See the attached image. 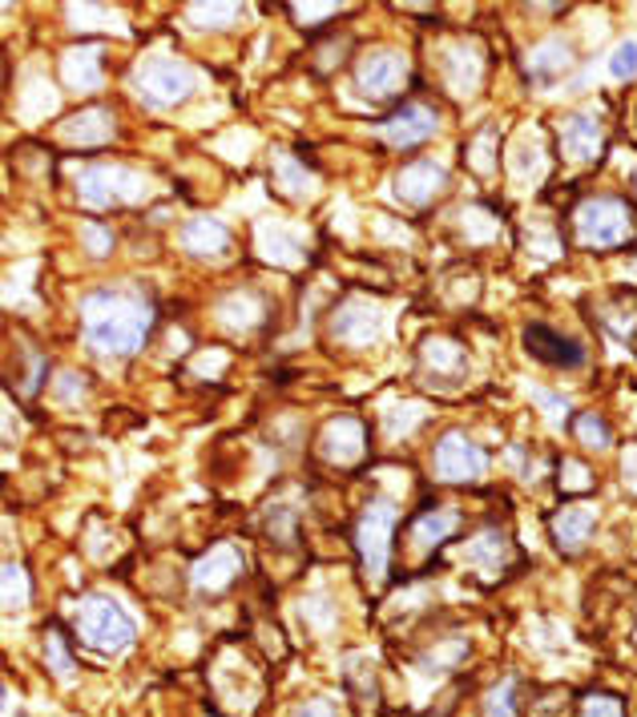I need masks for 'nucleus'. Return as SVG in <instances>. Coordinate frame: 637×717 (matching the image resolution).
<instances>
[{
	"label": "nucleus",
	"mask_w": 637,
	"mask_h": 717,
	"mask_svg": "<svg viewBox=\"0 0 637 717\" xmlns=\"http://www.w3.org/2000/svg\"><path fill=\"white\" fill-rule=\"evenodd\" d=\"M81 327L93 351L125 359L146 342L154 327V307L125 290H90L81 298Z\"/></svg>",
	"instance_id": "1"
},
{
	"label": "nucleus",
	"mask_w": 637,
	"mask_h": 717,
	"mask_svg": "<svg viewBox=\"0 0 637 717\" xmlns=\"http://www.w3.org/2000/svg\"><path fill=\"white\" fill-rule=\"evenodd\" d=\"M78 637L97 653H122L134 645V617L110 596H85L78 605Z\"/></svg>",
	"instance_id": "2"
},
{
	"label": "nucleus",
	"mask_w": 637,
	"mask_h": 717,
	"mask_svg": "<svg viewBox=\"0 0 637 717\" xmlns=\"http://www.w3.org/2000/svg\"><path fill=\"white\" fill-rule=\"evenodd\" d=\"M194 85H198L194 69L186 61H178V57H162V53L146 57L134 73L137 98L146 101V105H154V110H169V105L186 101L194 93Z\"/></svg>",
	"instance_id": "3"
},
{
	"label": "nucleus",
	"mask_w": 637,
	"mask_h": 717,
	"mask_svg": "<svg viewBox=\"0 0 637 717\" xmlns=\"http://www.w3.org/2000/svg\"><path fill=\"white\" fill-rule=\"evenodd\" d=\"M573 226H577V243L582 246L609 250V246H621L629 238V231H634V214H629V206L621 198L602 194V198H589V202L577 206Z\"/></svg>",
	"instance_id": "4"
},
{
	"label": "nucleus",
	"mask_w": 637,
	"mask_h": 717,
	"mask_svg": "<svg viewBox=\"0 0 637 717\" xmlns=\"http://www.w3.org/2000/svg\"><path fill=\"white\" fill-rule=\"evenodd\" d=\"M400 512H395L392 500H371L363 508V516L356 524V549H359V561L368 569L371 581H383L388 576V556H392V529Z\"/></svg>",
	"instance_id": "5"
},
{
	"label": "nucleus",
	"mask_w": 637,
	"mask_h": 717,
	"mask_svg": "<svg viewBox=\"0 0 637 717\" xmlns=\"http://www.w3.org/2000/svg\"><path fill=\"white\" fill-rule=\"evenodd\" d=\"M146 190V182L125 166H93L78 177V194L85 206L93 211H105V206H122V202H134L137 194Z\"/></svg>",
	"instance_id": "6"
},
{
	"label": "nucleus",
	"mask_w": 637,
	"mask_h": 717,
	"mask_svg": "<svg viewBox=\"0 0 637 717\" xmlns=\"http://www.w3.org/2000/svg\"><path fill=\"white\" fill-rule=\"evenodd\" d=\"M484 468H489V455H484L481 443H472L469 436H444L436 443V475L448 480V484H472V480H481Z\"/></svg>",
	"instance_id": "7"
},
{
	"label": "nucleus",
	"mask_w": 637,
	"mask_h": 717,
	"mask_svg": "<svg viewBox=\"0 0 637 717\" xmlns=\"http://www.w3.org/2000/svg\"><path fill=\"white\" fill-rule=\"evenodd\" d=\"M403 78H408V65H403V57L392 53V49H376V53H368L363 61H359L356 69V85L363 98L371 101H388L400 93Z\"/></svg>",
	"instance_id": "8"
},
{
	"label": "nucleus",
	"mask_w": 637,
	"mask_h": 717,
	"mask_svg": "<svg viewBox=\"0 0 637 717\" xmlns=\"http://www.w3.org/2000/svg\"><path fill=\"white\" fill-rule=\"evenodd\" d=\"M436 130H440L436 110H428L424 101H408L392 117H383V125L376 133L388 145H395V150H412V145H424Z\"/></svg>",
	"instance_id": "9"
},
{
	"label": "nucleus",
	"mask_w": 637,
	"mask_h": 717,
	"mask_svg": "<svg viewBox=\"0 0 637 717\" xmlns=\"http://www.w3.org/2000/svg\"><path fill=\"white\" fill-rule=\"evenodd\" d=\"M525 351L533 355L537 363H548V367H582L585 363L582 342L565 339V335L553 331V327H545V322L525 327Z\"/></svg>",
	"instance_id": "10"
},
{
	"label": "nucleus",
	"mask_w": 637,
	"mask_h": 717,
	"mask_svg": "<svg viewBox=\"0 0 637 717\" xmlns=\"http://www.w3.org/2000/svg\"><path fill=\"white\" fill-rule=\"evenodd\" d=\"M444 186H448V174H444V166H436V162H408V166L400 170V177H395V194H400L408 206H428Z\"/></svg>",
	"instance_id": "11"
},
{
	"label": "nucleus",
	"mask_w": 637,
	"mask_h": 717,
	"mask_svg": "<svg viewBox=\"0 0 637 717\" xmlns=\"http://www.w3.org/2000/svg\"><path fill=\"white\" fill-rule=\"evenodd\" d=\"M331 335L347 347H371L380 339V310L368 307V303H347L331 319Z\"/></svg>",
	"instance_id": "12"
},
{
	"label": "nucleus",
	"mask_w": 637,
	"mask_h": 717,
	"mask_svg": "<svg viewBox=\"0 0 637 717\" xmlns=\"http://www.w3.org/2000/svg\"><path fill=\"white\" fill-rule=\"evenodd\" d=\"M319 448H323V455L331 460V464H356V460H363V452H368L363 423L351 420V416H339V420L327 423Z\"/></svg>",
	"instance_id": "13"
},
{
	"label": "nucleus",
	"mask_w": 637,
	"mask_h": 717,
	"mask_svg": "<svg viewBox=\"0 0 637 717\" xmlns=\"http://www.w3.org/2000/svg\"><path fill=\"white\" fill-rule=\"evenodd\" d=\"M593 529H597V508L589 504H565L548 520V532L557 536L561 552H582L585 541L593 536Z\"/></svg>",
	"instance_id": "14"
},
{
	"label": "nucleus",
	"mask_w": 637,
	"mask_h": 717,
	"mask_svg": "<svg viewBox=\"0 0 637 717\" xmlns=\"http://www.w3.org/2000/svg\"><path fill=\"white\" fill-rule=\"evenodd\" d=\"M238 573H243V556H238L230 544H218V549H210L198 561V569H194V585H198L202 593H223V588L235 585Z\"/></svg>",
	"instance_id": "15"
},
{
	"label": "nucleus",
	"mask_w": 637,
	"mask_h": 717,
	"mask_svg": "<svg viewBox=\"0 0 637 717\" xmlns=\"http://www.w3.org/2000/svg\"><path fill=\"white\" fill-rule=\"evenodd\" d=\"M602 145H605L602 122H593L589 113L565 117V125H561V150H565L569 162H593V157L602 154Z\"/></svg>",
	"instance_id": "16"
},
{
	"label": "nucleus",
	"mask_w": 637,
	"mask_h": 717,
	"mask_svg": "<svg viewBox=\"0 0 637 717\" xmlns=\"http://www.w3.org/2000/svg\"><path fill=\"white\" fill-rule=\"evenodd\" d=\"M525 69H528V78H533V81H541V85H553V81L565 78V73L573 69L569 41H565V37H548V41L533 44V49H528V57H525Z\"/></svg>",
	"instance_id": "17"
},
{
	"label": "nucleus",
	"mask_w": 637,
	"mask_h": 717,
	"mask_svg": "<svg viewBox=\"0 0 637 717\" xmlns=\"http://www.w3.org/2000/svg\"><path fill=\"white\" fill-rule=\"evenodd\" d=\"M113 133H117V122L110 110H81L78 117L61 125V137L69 145H105L113 142Z\"/></svg>",
	"instance_id": "18"
},
{
	"label": "nucleus",
	"mask_w": 637,
	"mask_h": 717,
	"mask_svg": "<svg viewBox=\"0 0 637 717\" xmlns=\"http://www.w3.org/2000/svg\"><path fill=\"white\" fill-rule=\"evenodd\" d=\"M182 246L191 254H202V258H210V254H226L230 246V231H226L218 218H191L182 226Z\"/></svg>",
	"instance_id": "19"
},
{
	"label": "nucleus",
	"mask_w": 637,
	"mask_h": 717,
	"mask_svg": "<svg viewBox=\"0 0 637 717\" xmlns=\"http://www.w3.org/2000/svg\"><path fill=\"white\" fill-rule=\"evenodd\" d=\"M460 556L469 564H481V569H489V573L496 576V569L508 564V541H504L501 529H489V532H481V536H472V541L460 549Z\"/></svg>",
	"instance_id": "20"
},
{
	"label": "nucleus",
	"mask_w": 637,
	"mask_h": 717,
	"mask_svg": "<svg viewBox=\"0 0 637 717\" xmlns=\"http://www.w3.org/2000/svg\"><path fill=\"white\" fill-rule=\"evenodd\" d=\"M456 532V512H428L412 524V544L420 552H432Z\"/></svg>",
	"instance_id": "21"
},
{
	"label": "nucleus",
	"mask_w": 637,
	"mask_h": 717,
	"mask_svg": "<svg viewBox=\"0 0 637 717\" xmlns=\"http://www.w3.org/2000/svg\"><path fill=\"white\" fill-rule=\"evenodd\" d=\"M101 53L97 49H73V53L65 57V78L73 89H97L101 85Z\"/></svg>",
	"instance_id": "22"
},
{
	"label": "nucleus",
	"mask_w": 637,
	"mask_h": 717,
	"mask_svg": "<svg viewBox=\"0 0 637 717\" xmlns=\"http://www.w3.org/2000/svg\"><path fill=\"white\" fill-rule=\"evenodd\" d=\"M448 65H456V69H448V81H452L456 93H472V89H476V81H481V57L472 53V49H452V53H448Z\"/></svg>",
	"instance_id": "23"
},
{
	"label": "nucleus",
	"mask_w": 637,
	"mask_h": 717,
	"mask_svg": "<svg viewBox=\"0 0 637 717\" xmlns=\"http://www.w3.org/2000/svg\"><path fill=\"white\" fill-rule=\"evenodd\" d=\"M573 431H577V440L585 443V448H597V452H605L609 448V423L597 416V411H585V416H577V423H573Z\"/></svg>",
	"instance_id": "24"
},
{
	"label": "nucleus",
	"mask_w": 637,
	"mask_h": 717,
	"mask_svg": "<svg viewBox=\"0 0 637 717\" xmlns=\"http://www.w3.org/2000/svg\"><path fill=\"white\" fill-rule=\"evenodd\" d=\"M424 363L436 367V371H460V367H464V355H460L452 342L432 339V342H424Z\"/></svg>",
	"instance_id": "25"
},
{
	"label": "nucleus",
	"mask_w": 637,
	"mask_h": 717,
	"mask_svg": "<svg viewBox=\"0 0 637 717\" xmlns=\"http://www.w3.org/2000/svg\"><path fill=\"white\" fill-rule=\"evenodd\" d=\"M484 717H516V682H501L484 701Z\"/></svg>",
	"instance_id": "26"
},
{
	"label": "nucleus",
	"mask_w": 637,
	"mask_h": 717,
	"mask_svg": "<svg viewBox=\"0 0 637 717\" xmlns=\"http://www.w3.org/2000/svg\"><path fill=\"white\" fill-rule=\"evenodd\" d=\"M29 601V576L21 564H4V605L21 608Z\"/></svg>",
	"instance_id": "27"
},
{
	"label": "nucleus",
	"mask_w": 637,
	"mask_h": 717,
	"mask_svg": "<svg viewBox=\"0 0 637 717\" xmlns=\"http://www.w3.org/2000/svg\"><path fill=\"white\" fill-rule=\"evenodd\" d=\"M275 170H279V174L287 177V182H282V186L291 190L295 198H299V194H311V174H307V170H299V166H295V162H291V157H287V154H279V157H275Z\"/></svg>",
	"instance_id": "28"
},
{
	"label": "nucleus",
	"mask_w": 637,
	"mask_h": 717,
	"mask_svg": "<svg viewBox=\"0 0 637 717\" xmlns=\"http://www.w3.org/2000/svg\"><path fill=\"white\" fill-rule=\"evenodd\" d=\"M45 657H49V665H53L56 677H73V657H69L65 641H61L56 629H49V637H45Z\"/></svg>",
	"instance_id": "29"
},
{
	"label": "nucleus",
	"mask_w": 637,
	"mask_h": 717,
	"mask_svg": "<svg viewBox=\"0 0 637 717\" xmlns=\"http://www.w3.org/2000/svg\"><path fill=\"white\" fill-rule=\"evenodd\" d=\"M582 717H626V706L609 694H589L582 706Z\"/></svg>",
	"instance_id": "30"
},
{
	"label": "nucleus",
	"mask_w": 637,
	"mask_h": 717,
	"mask_svg": "<svg viewBox=\"0 0 637 717\" xmlns=\"http://www.w3.org/2000/svg\"><path fill=\"white\" fill-rule=\"evenodd\" d=\"M191 17H194V24H214V29H223V17H238V9L235 4H191Z\"/></svg>",
	"instance_id": "31"
},
{
	"label": "nucleus",
	"mask_w": 637,
	"mask_h": 717,
	"mask_svg": "<svg viewBox=\"0 0 637 717\" xmlns=\"http://www.w3.org/2000/svg\"><path fill=\"white\" fill-rule=\"evenodd\" d=\"M609 73L614 78H634L637 73V41H626V44H617V53L609 57Z\"/></svg>",
	"instance_id": "32"
},
{
	"label": "nucleus",
	"mask_w": 637,
	"mask_h": 717,
	"mask_svg": "<svg viewBox=\"0 0 637 717\" xmlns=\"http://www.w3.org/2000/svg\"><path fill=\"white\" fill-rule=\"evenodd\" d=\"M561 488H577V492H585V488H593V475L585 472V464H565L561 468Z\"/></svg>",
	"instance_id": "33"
},
{
	"label": "nucleus",
	"mask_w": 637,
	"mask_h": 717,
	"mask_svg": "<svg viewBox=\"0 0 637 717\" xmlns=\"http://www.w3.org/2000/svg\"><path fill=\"white\" fill-rule=\"evenodd\" d=\"M81 238L90 243L93 254H110V246H113V234L101 231V226H93V222H85V226H81Z\"/></svg>",
	"instance_id": "34"
},
{
	"label": "nucleus",
	"mask_w": 637,
	"mask_h": 717,
	"mask_svg": "<svg viewBox=\"0 0 637 717\" xmlns=\"http://www.w3.org/2000/svg\"><path fill=\"white\" fill-rule=\"evenodd\" d=\"M295 717H336V706L323 701V697H315V701H307V706L295 709Z\"/></svg>",
	"instance_id": "35"
},
{
	"label": "nucleus",
	"mask_w": 637,
	"mask_h": 717,
	"mask_svg": "<svg viewBox=\"0 0 637 717\" xmlns=\"http://www.w3.org/2000/svg\"><path fill=\"white\" fill-rule=\"evenodd\" d=\"M621 468H626V484L637 492V443H629L626 455H621Z\"/></svg>",
	"instance_id": "36"
},
{
	"label": "nucleus",
	"mask_w": 637,
	"mask_h": 717,
	"mask_svg": "<svg viewBox=\"0 0 637 717\" xmlns=\"http://www.w3.org/2000/svg\"><path fill=\"white\" fill-rule=\"evenodd\" d=\"M634 186H637V177H634Z\"/></svg>",
	"instance_id": "37"
}]
</instances>
